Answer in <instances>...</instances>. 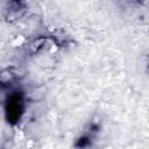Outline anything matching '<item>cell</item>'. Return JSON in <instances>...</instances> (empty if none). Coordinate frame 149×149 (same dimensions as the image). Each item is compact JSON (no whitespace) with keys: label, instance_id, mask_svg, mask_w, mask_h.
<instances>
[{"label":"cell","instance_id":"cell-1","mask_svg":"<svg viewBox=\"0 0 149 149\" xmlns=\"http://www.w3.org/2000/svg\"><path fill=\"white\" fill-rule=\"evenodd\" d=\"M27 102H26V93L20 90L15 88L10 91L3 101V118L5 121L12 126H17L26 112Z\"/></svg>","mask_w":149,"mask_h":149},{"label":"cell","instance_id":"cell-2","mask_svg":"<svg viewBox=\"0 0 149 149\" xmlns=\"http://www.w3.org/2000/svg\"><path fill=\"white\" fill-rule=\"evenodd\" d=\"M99 130H100L99 123L92 122L88 126L87 130L76 139V141L73 143V147L76 149H88V148H91L92 144H93V141H94V139L97 136V134L99 133Z\"/></svg>","mask_w":149,"mask_h":149},{"label":"cell","instance_id":"cell-3","mask_svg":"<svg viewBox=\"0 0 149 149\" xmlns=\"http://www.w3.org/2000/svg\"><path fill=\"white\" fill-rule=\"evenodd\" d=\"M24 10H26V2H22V1H12V2L8 3V7L6 8L5 17L9 22L15 21V20H17L19 17H21L23 15Z\"/></svg>","mask_w":149,"mask_h":149},{"label":"cell","instance_id":"cell-4","mask_svg":"<svg viewBox=\"0 0 149 149\" xmlns=\"http://www.w3.org/2000/svg\"><path fill=\"white\" fill-rule=\"evenodd\" d=\"M0 86H1V81H0Z\"/></svg>","mask_w":149,"mask_h":149}]
</instances>
